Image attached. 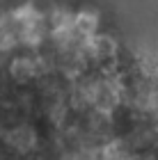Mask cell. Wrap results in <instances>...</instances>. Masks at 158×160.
I'll return each instance as SVG.
<instances>
[{"mask_svg": "<svg viewBox=\"0 0 158 160\" xmlns=\"http://www.w3.org/2000/svg\"><path fill=\"white\" fill-rule=\"evenodd\" d=\"M12 76L16 80H21V82L32 80L34 76H39L37 60H32V57H18V60H14L12 62Z\"/></svg>", "mask_w": 158, "mask_h": 160, "instance_id": "1", "label": "cell"}]
</instances>
